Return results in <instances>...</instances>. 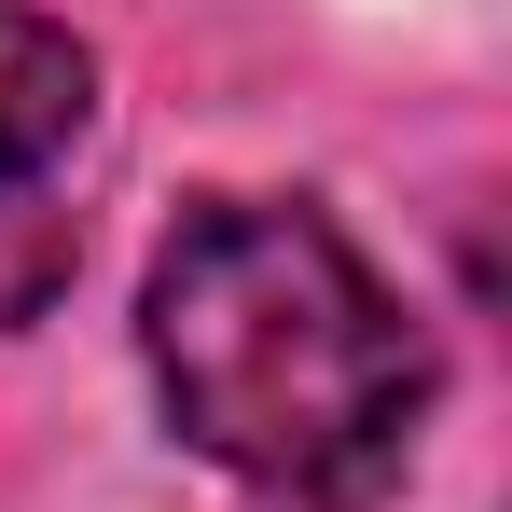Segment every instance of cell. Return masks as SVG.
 Here are the masks:
<instances>
[{"label": "cell", "mask_w": 512, "mask_h": 512, "mask_svg": "<svg viewBox=\"0 0 512 512\" xmlns=\"http://www.w3.org/2000/svg\"><path fill=\"white\" fill-rule=\"evenodd\" d=\"M153 374L222 471L333 512L374 499L429 416L416 319L360 277V250L319 208H250V194L180 208L153 263Z\"/></svg>", "instance_id": "6da1fadb"}, {"label": "cell", "mask_w": 512, "mask_h": 512, "mask_svg": "<svg viewBox=\"0 0 512 512\" xmlns=\"http://www.w3.org/2000/svg\"><path fill=\"white\" fill-rule=\"evenodd\" d=\"M84 42L70 28H42V14H0V194L14 180H42L70 139H84Z\"/></svg>", "instance_id": "7a4b0ae2"}]
</instances>
